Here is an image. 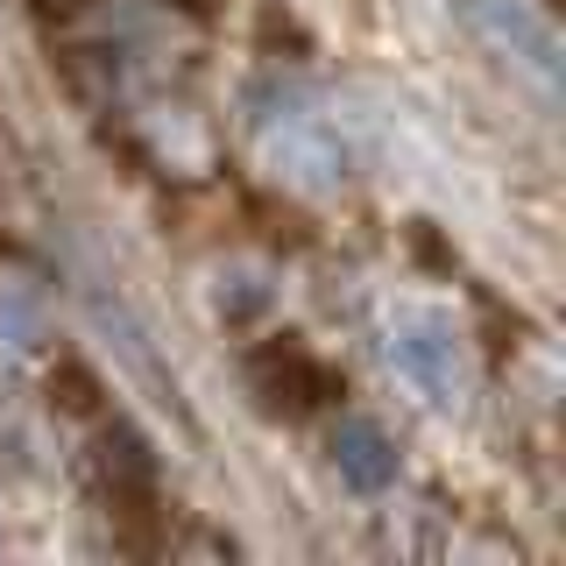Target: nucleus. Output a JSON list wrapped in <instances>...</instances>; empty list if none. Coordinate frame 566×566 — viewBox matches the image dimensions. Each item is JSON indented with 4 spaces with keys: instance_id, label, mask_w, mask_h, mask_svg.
<instances>
[{
    "instance_id": "1",
    "label": "nucleus",
    "mask_w": 566,
    "mask_h": 566,
    "mask_svg": "<svg viewBox=\"0 0 566 566\" xmlns=\"http://www.w3.org/2000/svg\"><path fill=\"white\" fill-rule=\"evenodd\" d=\"M43 14H71V8H85V0H35Z\"/></svg>"
},
{
    "instance_id": "2",
    "label": "nucleus",
    "mask_w": 566,
    "mask_h": 566,
    "mask_svg": "<svg viewBox=\"0 0 566 566\" xmlns=\"http://www.w3.org/2000/svg\"><path fill=\"white\" fill-rule=\"evenodd\" d=\"M177 8H191V14H199V8H212V0H177Z\"/></svg>"
}]
</instances>
